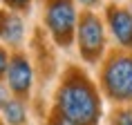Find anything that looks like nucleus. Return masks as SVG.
<instances>
[{
  "label": "nucleus",
  "instance_id": "nucleus-7",
  "mask_svg": "<svg viewBox=\"0 0 132 125\" xmlns=\"http://www.w3.org/2000/svg\"><path fill=\"white\" fill-rule=\"evenodd\" d=\"M0 36L7 42H20L22 38V20L14 14H0Z\"/></svg>",
  "mask_w": 132,
  "mask_h": 125
},
{
  "label": "nucleus",
  "instance_id": "nucleus-1",
  "mask_svg": "<svg viewBox=\"0 0 132 125\" xmlns=\"http://www.w3.org/2000/svg\"><path fill=\"white\" fill-rule=\"evenodd\" d=\"M58 110L72 125H94L101 107L92 85L85 78H72L58 92Z\"/></svg>",
  "mask_w": 132,
  "mask_h": 125
},
{
  "label": "nucleus",
  "instance_id": "nucleus-3",
  "mask_svg": "<svg viewBox=\"0 0 132 125\" xmlns=\"http://www.w3.org/2000/svg\"><path fill=\"white\" fill-rule=\"evenodd\" d=\"M49 31L54 34V38L61 45H67L72 38V29H74V7L70 0H49L47 2V14H45Z\"/></svg>",
  "mask_w": 132,
  "mask_h": 125
},
{
  "label": "nucleus",
  "instance_id": "nucleus-12",
  "mask_svg": "<svg viewBox=\"0 0 132 125\" xmlns=\"http://www.w3.org/2000/svg\"><path fill=\"white\" fill-rule=\"evenodd\" d=\"M7 90H5V87H2V85H0V107H5V105H7L9 103V101H7Z\"/></svg>",
  "mask_w": 132,
  "mask_h": 125
},
{
  "label": "nucleus",
  "instance_id": "nucleus-9",
  "mask_svg": "<svg viewBox=\"0 0 132 125\" xmlns=\"http://www.w3.org/2000/svg\"><path fill=\"white\" fill-rule=\"evenodd\" d=\"M114 125H132V112H119Z\"/></svg>",
  "mask_w": 132,
  "mask_h": 125
},
{
  "label": "nucleus",
  "instance_id": "nucleus-6",
  "mask_svg": "<svg viewBox=\"0 0 132 125\" xmlns=\"http://www.w3.org/2000/svg\"><path fill=\"white\" fill-rule=\"evenodd\" d=\"M108 16H110V27L117 36V40L125 47H132V16L119 7H112Z\"/></svg>",
  "mask_w": 132,
  "mask_h": 125
},
{
  "label": "nucleus",
  "instance_id": "nucleus-5",
  "mask_svg": "<svg viewBox=\"0 0 132 125\" xmlns=\"http://www.w3.org/2000/svg\"><path fill=\"white\" fill-rule=\"evenodd\" d=\"M7 81H9V87L14 92H18V94H25L31 87V67H29V62L22 56H16L14 60L9 62Z\"/></svg>",
  "mask_w": 132,
  "mask_h": 125
},
{
  "label": "nucleus",
  "instance_id": "nucleus-10",
  "mask_svg": "<svg viewBox=\"0 0 132 125\" xmlns=\"http://www.w3.org/2000/svg\"><path fill=\"white\" fill-rule=\"evenodd\" d=\"M5 2H7L9 7H14V9H27L31 0H5Z\"/></svg>",
  "mask_w": 132,
  "mask_h": 125
},
{
  "label": "nucleus",
  "instance_id": "nucleus-8",
  "mask_svg": "<svg viewBox=\"0 0 132 125\" xmlns=\"http://www.w3.org/2000/svg\"><path fill=\"white\" fill-rule=\"evenodd\" d=\"M5 116L11 125H20L25 121V107H22L20 101H9L5 105Z\"/></svg>",
  "mask_w": 132,
  "mask_h": 125
},
{
  "label": "nucleus",
  "instance_id": "nucleus-13",
  "mask_svg": "<svg viewBox=\"0 0 132 125\" xmlns=\"http://www.w3.org/2000/svg\"><path fill=\"white\" fill-rule=\"evenodd\" d=\"M49 125H72V123H70V121H65V118L61 116V118H54V121H52Z\"/></svg>",
  "mask_w": 132,
  "mask_h": 125
},
{
  "label": "nucleus",
  "instance_id": "nucleus-11",
  "mask_svg": "<svg viewBox=\"0 0 132 125\" xmlns=\"http://www.w3.org/2000/svg\"><path fill=\"white\" fill-rule=\"evenodd\" d=\"M5 72H7V54L0 49V76H2Z\"/></svg>",
  "mask_w": 132,
  "mask_h": 125
},
{
  "label": "nucleus",
  "instance_id": "nucleus-4",
  "mask_svg": "<svg viewBox=\"0 0 132 125\" xmlns=\"http://www.w3.org/2000/svg\"><path fill=\"white\" fill-rule=\"evenodd\" d=\"M78 42H81V51L87 58H96L103 49L105 36H103V27L101 20L92 14H85L81 25H78Z\"/></svg>",
  "mask_w": 132,
  "mask_h": 125
},
{
  "label": "nucleus",
  "instance_id": "nucleus-14",
  "mask_svg": "<svg viewBox=\"0 0 132 125\" xmlns=\"http://www.w3.org/2000/svg\"><path fill=\"white\" fill-rule=\"evenodd\" d=\"M81 2H83V5H94L96 0H81Z\"/></svg>",
  "mask_w": 132,
  "mask_h": 125
},
{
  "label": "nucleus",
  "instance_id": "nucleus-2",
  "mask_svg": "<svg viewBox=\"0 0 132 125\" xmlns=\"http://www.w3.org/2000/svg\"><path fill=\"white\" fill-rule=\"evenodd\" d=\"M103 83L112 98L130 101L132 98V58H114L105 67Z\"/></svg>",
  "mask_w": 132,
  "mask_h": 125
}]
</instances>
